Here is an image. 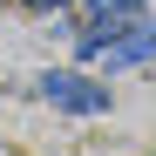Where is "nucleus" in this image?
Returning <instances> with one entry per match:
<instances>
[{
	"mask_svg": "<svg viewBox=\"0 0 156 156\" xmlns=\"http://www.w3.org/2000/svg\"><path fill=\"white\" fill-rule=\"evenodd\" d=\"M34 88H41V102H55L61 115H109V88H102L95 75H75V68H48Z\"/></svg>",
	"mask_w": 156,
	"mask_h": 156,
	"instance_id": "nucleus-1",
	"label": "nucleus"
},
{
	"mask_svg": "<svg viewBox=\"0 0 156 156\" xmlns=\"http://www.w3.org/2000/svg\"><path fill=\"white\" fill-rule=\"evenodd\" d=\"M156 55V20H136V27H129L115 48H102V68H109V75H122V68H143Z\"/></svg>",
	"mask_w": 156,
	"mask_h": 156,
	"instance_id": "nucleus-2",
	"label": "nucleus"
},
{
	"mask_svg": "<svg viewBox=\"0 0 156 156\" xmlns=\"http://www.w3.org/2000/svg\"><path fill=\"white\" fill-rule=\"evenodd\" d=\"M102 14H143V0H82V20H102Z\"/></svg>",
	"mask_w": 156,
	"mask_h": 156,
	"instance_id": "nucleus-3",
	"label": "nucleus"
},
{
	"mask_svg": "<svg viewBox=\"0 0 156 156\" xmlns=\"http://www.w3.org/2000/svg\"><path fill=\"white\" fill-rule=\"evenodd\" d=\"M34 14H61V7H82V0H27Z\"/></svg>",
	"mask_w": 156,
	"mask_h": 156,
	"instance_id": "nucleus-4",
	"label": "nucleus"
}]
</instances>
